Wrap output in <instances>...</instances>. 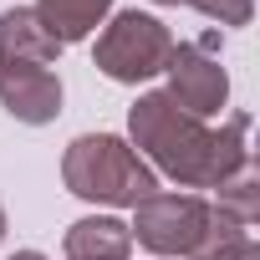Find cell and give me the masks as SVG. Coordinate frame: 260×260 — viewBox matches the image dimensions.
Listing matches in <instances>:
<instances>
[{
	"label": "cell",
	"mask_w": 260,
	"mask_h": 260,
	"mask_svg": "<svg viewBox=\"0 0 260 260\" xmlns=\"http://www.w3.org/2000/svg\"><path fill=\"white\" fill-rule=\"evenodd\" d=\"M127 133H133V153H148L158 174H169L184 189H219L250 164L245 133L250 117L235 112L224 127H209L189 117L169 92H143L127 112Z\"/></svg>",
	"instance_id": "6da1fadb"
},
{
	"label": "cell",
	"mask_w": 260,
	"mask_h": 260,
	"mask_svg": "<svg viewBox=\"0 0 260 260\" xmlns=\"http://www.w3.org/2000/svg\"><path fill=\"white\" fill-rule=\"evenodd\" d=\"M61 179H67V189L77 199L117 204V209H133L148 194H158V174L117 133H82V138H72V148L61 158Z\"/></svg>",
	"instance_id": "7a4b0ae2"
},
{
	"label": "cell",
	"mask_w": 260,
	"mask_h": 260,
	"mask_svg": "<svg viewBox=\"0 0 260 260\" xmlns=\"http://www.w3.org/2000/svg\"><path fill=\"white\" fill-rule=\"evenodd\" d=\"M169 56H174V31L143 11H117L92 51L97 72L112 82H148L169 67Z\"/></svg>",
	"instance_id": "3957f363"
},
{
	"label": "cell",
	"mask_w": 260,
	"mask_h": 260,
	"mask_svg": "<svg viewBox=\"0 0 260 260\" xmlns=\"http://www.w3.org/2000/svg\"><path fill=\"white\" fill-rule=\"evenodd\" d=\"M204 230H209L204 194H148L143 204H133V224H127V235L148 245L158 260H189Z\"/></svg>",
	"instance_id": "277c9868"
},
{
	"label": "cell",
	"mask_w": 260,
	"mask_h": 260,
	"mask_svg": "<svg viewBox=\"0 0 260 260\" xmlns=\"http://www.w3.org/2000/svg\"><path fill=\"white\" fill-rule=\"evenodd\" d=\"M219 36L209 31L204 41H174V56H169V97L189 112V117H214L224 102H230V77L214 56Z\"/></svg>",
	"instance_id": "5b68a950"
},
{
	"label": "cell",
	"mask_w": 260,
	"mask_h": 260,
	"mask_svg": "<svg viewBox=\"0 0 260 260\" xmlns=\"http://www.w3.org/2000/svg\"><path fill=\"white\" fill-rule=\"evenodd\" d=\"M0 107L16 122H56L61 112V77L36 61H0Z\"/></svg>",
	"instance_id": "8992f818"
},
{
	"label": "cell",
	"mask_w": 260,
	"mask_h": 260,
	"mask_svg": "<svg viewBox=\"0 0 260 260\" xmlns=\"http://www.w3.org/2000/svg\"><path fill=\"white\" fill-rule=\"evenodd\" d=\"M61 41L41 26V16L31 6H11L0 11V61H36V67H56Z\"/></svg>",
	"instance_id": "52a82bcc"
},
{
	"label": "cell",
	"mask_w": 260,
	"mask_h": 260,
	"mask_svg": "<svg viewBox=\"0 0 260 260\" xmlns=\"http://www.w3.org/2000/svg\"><path fill=\"white\" fill-rule=\"evenodd\" d=\"M127 255H133V235L122 219H107V214L77 219L61 240V260H127Z\"/></svg>",
	"instance_id": "ba28073f"
},
{
	"label": "cell",
	"mask_w": 260,
	"mask_h": 260,
	"mask_svg": "<svg viewBox=\"0 0 260 260\" xmlns=\"http://www.w3.org/2000/svg\"><path fill=\"white\" fill-rule=\"evenodd\" d=\"M107 11H112V0H36L41 26H46L61 46L87 41V36L102 26V16H107Z\"/></svg>",
	"instance_id": "9c48e42d"
},
{
	"label": "cell",
	"mask_w": 260,
	"mask_h": 260,
	"mask_svg": "<svg viewBox=\"0 0 260 260\" xmlns=\"http://www.w3.org/2000/svg\"><path fill=\"white\" fill-rule=\"evenodd\" d=\"M189 260H255L250 219H235V214H224L219 204H209V230H204V240L194 245Z\"/></svg>",
	"instance_id": "30bf717a"
},
{
	"label": "cell",
	"mask_w": 260,
	"mask_h": 260,
	"mask_svg": "<svg viewBox=\"0 0 260 260\" xmlns=\"http://www.w3.org/2000/svg\"><path fill=\"white\" fill-rule=\"evenodd\" d=\"M219 209L235 214V219H250V224H255V164H245L235 179L219 184Z\"/></svg>",
	"instance_id": "8fae6325"
},
{
	"label": "cell",
	"mask_w": 260,
	"mask_h": 260,
	"mask_svg": "<svg viewBox=\"0 0 260 260\" xmlns=\"http://www.w3.org/2000/svg\"><path fill=\"white\" fill-rule=\"evenodd\" d=\"M184 6H194L199 16H209L219 26H245L250 21V0H184Z\"/></svg>",
	"instance_id": "7c38bea8"
},
{
	"label": "cell",
	"mask_w": 260,
	"mask_h": 260,
	"mask_svg": "<svg viewBox=\"0 0 260 260\" xmlns=\"http://www.w3.org/2000/svg\"><path fill=\"white\" fill-rule=\"evenodd\" d=\"M11 260H46V255H41V250H16Z\"/></svg>",
	"instance_id": "4fadbf2b"
},
{
	"label": "cell",
	"mask_w": 260,
	"mask_h": 260,
	"mask_svg": "<svg viewBox=\"0 0 260 260\" xmlns=\"http://www.w3.org/2000/svg\"><path fill=\"white\" fill-rule=\"evenodd\" d=\"M0 240H6V209H0Z\"/></svg>",
	"instance_id": "5bb4252c"
},
{
	"label": "cell",
	"mask_w": 260,
	"mask_h": 260,
	"mask_svg": "<svg viewBox=\"0 0 260 260\" xmlns=\"http://www.w3.org/2000/svg\"><path fill=\"white\" fill-rule=\"evenodd\" d=\"M158 6H179V0H158Z\"/></svg>",
	"instance_id": "9a60e30c"
}]
</instances>
